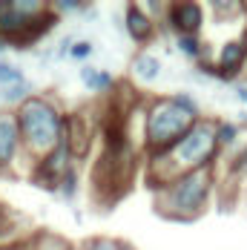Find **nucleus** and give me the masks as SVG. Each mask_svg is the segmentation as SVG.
Returning <instances> with one entry per match:
<instances>
[{
	"instance_id": "1",
	"label": "nucleus",
	"mask_w": 247,
	"mask_h": 250,
	"mask_svg": "<svg viewBox=\"0 0 247 250\" xmlns=\"http://www.w3.org/2000/svg\"><path fill=\"white\" fill-rule=\"evenodd\" d=\"M201 118H204V112H201L198 101L187 92L147 98V104H144V129H141L144 161L161 158L167 150H173Z\"/></svg>"
},
{
	"instance_id": "2",
	"label": "nucleus",
	"mask_w": 247,
	"mask_h": 250,
	"mask_svg": "<svg viewBox=\"0 0 247 250\" xmlns=\"http://www.w3.org/2000/svg\"><path fill=\"white\" fill-rule=\"evenodd\" d=\"M222 158V150L216 144V118H201L193 124V129L175 144L173 150H167L161 158L144 161V175H147V187L158 190L161 184L173 181L184 173L204 170V167H216Z\"/></svg>"
},
{
	"instance_id": "3",
	"label": "nucleus",
	"mask_w": 247,
	"mask_h": 250,
	"mask_svg": "<svg viewBox=\"0 0 247 250\" xmlns=\"http://www.w3.org/2000/svg\"><path fill=\"white\" fill-rule=\"evenodd\" d=\"M216 187H219V175L216 167H204V170H193V173H184L161 184L158 190H152V207L161 219L167 222H178V225H193L198 222L216 196Z\"/></svg>"
},
{
	"instance_id": "4",
	"label": "nucleus",
	"mask_w": 247,
	"mask_h": 250,
	"mask_svg": "<svg viewBox=\"0 0 247 250\" xmlns=\"http://www.w3.org/2000/svg\"><path fill=\"white\" fill-rule=\"evenodd\" d=\"M63 115H66L63 106L52 95H38V92L15 109L29 167H32V161L43 158L63 141Z\"/></svg>"
},
{
	"instance_id": "5",
	"label": "nucleus",
	"mask_w": 247,
	"mask_h": 250,
	"mask_svg": "<svg viewBox=\"0 0 247 250\" xmlns=\"http://www.w3.org/2000/svg\"><path fill=\"white\" fill-rule=\"evenodd\" d=\"M58 21L43 0H0V38L15 49H29L43 41Z\"/></svg>"
},
{
	"instance_id": "6",
	"label": "nucleus",
	"mask_w": 247,
	"mask_h": 250,
	"mask_svg": "<svg viewBox=\"0 0 247 250\" xmlns=\"http://www.w3.org/2000/svg\"><path fill=\"white\" fill-rule=\"evenodd\" d=\"M95 135H98V118H95V112L75 109V112L63 115V144L69 147L75 164L89 158L92 144H95Z\"/></svg>"
},
{
	"instance_id": "7",
	"label": "nucleus",
	"mask_w": 247,
	"mask_h": 250,
	"mask_svg": "<svg viewBox=\"0 0 247 250\" xmlns=\"http://www.w3.org/2000/svg\"><path fill=\"white\" fill-rule=\"evenodd\" d=\"M72 167H78V164H75L69 147L61 141V144H58L55 150H49L43 158L32 161V167H29V178H32L38 187H43V190L55 193V190H58V184H61V178L69 173Z\"/></svg>"
},
{
	"instance_id": "8",
	"label": "nucleus",
	"mask_w": 247,
	"mask_h": 250,
	"mask_svg": "<svg viewBox=\"0 0 247 250\" xmlns=\"http://www.w3.org/2000/svg\"><path fill=\"white\" fill-rule=\"evenodd\" d=\"M164 23L173 29L175 38H181V35H201V29L207 23V9L201 3H196V0H175V3H167Z\"/></svg>"
},
{
	"instance_id": "9",
	"label": "nucleus",
	"mask_w": 247,
	"mask_h": 250,
	"mask_svg": "<svg viewBox=\"0 0 247 250\" xmlns=\"http://www.w3.org/2000/svg\"><path fill=\"white\" fill-rule=\"evenodd\" d=\"M213 69H216V81L222 83H239V78L247 69V46L242 38H230L224 41L216 58H213Z\"/></svg>"
},
{
	"instance_id": "10",
	"label": "nucleus",
	"mask_w": 247,
	"mask_h": 250,
	"mask_svg": "<svg viewBox=\"0 0 247 250\" xmlns=\"http://www.w3.org/2000/svg\"><path fill=\"white\" fill-rule=\"evenodd\" d=\"M21 158H26L23 141H21V129H18V118L15 109H0V173H12Z\"/></svg>"
},
{
	"instance_id": "11",
	"label": "nucleus",
	"mask_w": 247,
	"mask_h": 250,
	"mask_svg": "<svg viewBox=\"0 0 247 250\" xmlns=\"http://www.w3.org/2000/svg\"><path fill=\"white\" fill-rule=\"evenodd\" d=\"M124 29L132 38V43H138V46L152 43L155 35H158V23L149 18L144 3H126V9H124Z\"/></svg>"
},
{
	"instance_id": "12",
	"label": "nucleus",
	"mask_w": 247,
	"mask_h": 250,
	"mask_svg": "<svg viewBox=\"0 0 247 250\" xmlns=\"http://www.w3.org/2000/svg\"><path fill=\"white\" fill-rule=\"evenodd\" d=\"M161 69H164L161 58H158L155 52H149V49H141L135 58H132V78L141 81V83H155L158 75H161Z\"/></svg>"
},
{
	"instance_id": "13",
	"label": "nucleus",
	"mask_w": 247,
	"mask_h": 250,
	"mask_svg": "<svg viewBox=\"0 0 247 250\" xmlns=\"http://www.w3.org/2000/svg\"><path fill=\"white\" fill-rule=\"evenodd\" d=\"M81 81H83V86L89 89V92H95V95H109L112 89H115V78L112 72H106V69H98V66H92V63H83L81 66Z\"/></svg>"
},
{
	"instance_id": "14",
	"label": "nucleus",
	"mask_w": 247,
	"mask_h": 250,
	"mask_svg": "<svg viewBox=\"0 0 247 250\" xmlns=\"http://www.w3.org/2000/svg\"><path fill=\"white\" fill-rule=\"evenodd\" d=\"M242 135H245V129L236 124V121L216 118V144H219L222 155H227V152H233V150H239V147H242Z\"/></svg>"
},
{
	"instance_id": "15",
	"label": "nucleus",
	"mask_w": 247,
	"mask_h": 250,
	"mask_svg": "<svg viewBox=\"0 0 247 250\" xmlns=\"http://www.w3.org/2000/svg\"><path fill=\"white\" fill-rule=\"evenodd\" d=\"M29 250H78L61 233H52V230H38L29 236Z\"/></svg>"
},
{
	"instance_id": "16",
	"label": "nucleus",
	"mask_w": 247,
	"mask_h": 250,
	"mask_svg": "<svg viewBox=\"0 0 247 250\" xmlns=\"http://www.w3.org/2000/svg\"><path fill=\"white\" fill-rule=\"evenodd\" d=\"M32 95H35V92H32V83H29L26 78L18 81V83H12V86H3V89H0V101L6 104V109H18V106H21L23 101H29Z\"/></svg>"
},
{
	"instance_id": "17",
	"label": "nucleus",
	"mask_w": 247,
	"mask_h": 250,
	"mask_svg": "<svg viewBox=\"0 0 247 250\" xmlns=\"http://www.w3.org/2000/svg\"><path fill=\"white\" fill-rule=\"evenodd\" d=\"M175 49L181 52L184 58H190V61H207V43L201 41V35H181V38H175Z\"/></svg>"
},
{
	"instance_id": "18",
	"label": "nucleus",
	"mask_w": 247,
	"mask_h": 250,
	"mask_svg": "<svg viewBox=\"0 0 247 250\" xmlns=\"http://www.w3.org/2000/svg\"><path fill=\"white\" fill-rule=\"evenodd\" d=\"M78 250H138V248L129 245V242H124V239H112V236H92Z\"/></svg>"
},
{
	"instance_id": "19",
	"label": "nucleus",
	"mask_w": 247,
	"mask_h": 250,
	"mask_svg": "<svg viewBox=\"0 0 247 250\" xmlns=\"http://www.w3.org/2000/svg\"><path fill=\"white\" fill-rule=\"evenodd\" d=\"M49 6L58 18H63V15H89L92 12V3H86V0H55Z\"/></svg>"
},
{
	"instance_id": "20",
	"label": "nucleus",
	"mask_w": 247,
	"mask_h": 250,
	"mask_svg": "<svg viewBox=\"0 0 247 250\" xmlns=\"http://www.w3.org/2000/svg\"><path fill=\"white\" fill-rule=\"evenodd\" d=\"M78 190H81V175H78V167H72L69 173L61 178V184H58L55 193H58L61 199H66V201H75L78 199Z\"/></svg>"
},
{
	"instance_id": "21",
	"label": "nucleus",
	"mask_w": 247,
	"mask_h": 250,
	"mask_svg": "<svg viewBox=\"0 0 247 250\" xmlns=\"http://www.w3.org/2000/svg\"><path fill=\"white\" fill-rule=\"evenodd\" d=\"M23 78L26 75H23L21 66H15V63H9V61H0V89L18 83V81H23Z\"/></svg>"
},
{
	"instance_id": "22",
	"label": "nucleus",
	"mask_w": 247,
	"mask_h": 250,
	"mask_svg": "<svg viewBox=\"0 0 247 250\" xmlns=\"http://www.w3.org/2000/svg\"><path fill=\"white\" fill-rule=\"evenodd\" d=\"M9 242H21L18 225L9 219V213H0V245H9Z\"/></svg>"
},
{
	"instance_id": "23",
	"label": "nucleus",
	"mask_w": 247,
	"mask_h": 250,
	"mask_svg": "<svg viewBox=\"0 0 247 250\" xmlns=\"http://www.w3.org/2000/svg\"><path fill=\"white\" fill-rule=\"evenodd\" d=\"M92 52H95V46H92L89 41H72V46H69V58H72V61H89Z\"/></svg>"
},
{
	"instance_id": "24",
	"label": "nucleus",
	"mask_w": 247,
	"mask_h": 250,
	"mask_svg": "<svg viewBox=\"0 0 247 250\" xmlns=\"http://www.w3.org/2000/svg\"><path fill=\"white\" fill-rule=\"evenodd\" d=\"M0 250H29V239H21V242H9V245H0Z\"/></svg>"
},
{
	"instance_id": "25",
	"label": "nucleus",
	"mask_w": 247,
	"mask_h": 250,
	"mask_svg": "<svg viewBox=\"0 0 247 250\" xmlns=\"http://www.w3.org/2000/svg\"><path fill=\"white\" fill-rule=\"evenodd\" d=\"M236 98L247 106V81H239V83H236Z\"/></svg>"
},
{
	"instance_id": "26",
	"label": "nucleus",
	"mask_w": 247,
	"mask_h": 250,
	"mask_svg": "<svg viewBox=\"0 0 247 250\" xmlns=\"http://www.w3.org/2000/svg\"><path fill=\"white\" fill-rule=\"evenodd\" d=\"M242 41H245V46H247V26H245V35H242Z\"/></svg>"
},
{
	"instance_id": "27",
	"label": "nucleus",
	"mask_w": 247,
	"mask_h": 250,
	"mask_svg": "<svg viewBox=\"0 0 247 250\" xmlns=\"http://www.w3.org/2000/svg\"><path fill=\"white\" fill-rule=\"evenodd\" d=\"M0 213H6V210H3V207H0Z\"/></svg>"
}]
</instances>
